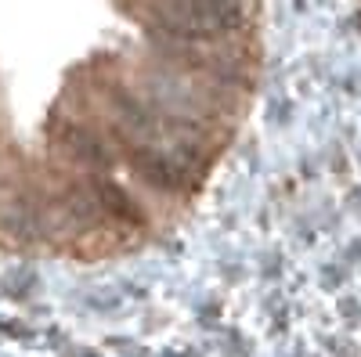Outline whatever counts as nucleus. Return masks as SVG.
<instances>
[{
    "instance_id": "f257e3e1",
    "label": "nucleus",
    "mask_w": 361,
    "mask_h": 357,
    "mask_svg": "<svg viewBox=\"0 0 361 357\" xmlns=\"http://www.w3.org/2000/svg\"><path fill=\"white\" fill-rule=\"evenodd\" d=\"M156 25L173 40H221L243 25L238 0H170L159 8Z\"/></svg>"
},
{
    "instance_id": "7ed1b4c3",
    "label": "nucleus",
    "mask_w": 361,
    "mask_h": 357,
    "mask_svg": "<svg viewBox=\"0 0 361 357\" xmlns=\"http://www.w3.org/2000/svg\"><path fill=\"white\" fill-rule=\"evenodd\" d=\"M94 195H98V202H102V213H105V217H112V220H119V224H137V220H141L137 206L130 202V195L119 188V184H98Z\"/></svg>"
},
{
    "instance_id": "20e7f679",
    "label": "nucleus",
    "mask_w": 361,
    "mask_h": 357,
    "mask_svg": "<svg viewBox=\"0 0 361 357\" xmlns=\"http://www.w3.org/2000/svg\"><path fill=\"white\" fill-rule=\"evenodd\" d=\"M66 148H69L73 156H80L83 163H90V166H102V163L109 159V152L102 148V141H98L94 134H87L83 127L66 130Z\"/></svg>"
},
{
    "instance_id": "f03ea898",
    "label": "nucleus",
    "mask_w": 361,
    "mask_h": 357,
    "mask_svg": "<svg viewBox=\"0 0 361 357\" xmlns=\"http://www.w3.org/2000/svg\"><path fill=\"white\" fill-rule=\"evenodd\" d=\"M134 170L145 177L152 188H163V192H180V188H188V170L180 166L173 156L166 152H152V148H141V152H134Z\"/></svg>"
}]
</instances>
